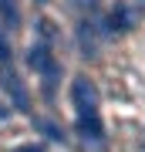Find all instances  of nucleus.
<instances>
[{"instance_id":"f257e3e1","label":"nucleus","mask_w":145,"mask_h":152,"mask_svg":"<svg viewBox=\"0 0 145 152\" xmlns=\"http://www.w3.org/2000/svg\"><path fill=\"white\" fill-rule=\"evenodd\" d=\"M71 102H74V118L78 132L85 142H101L105 139V125H101V108H98V88L95 81H88L85 75L71 81Z\"/></svg>"},{"instance_id":"f03ea898","label":"nucleus","mask_w":145,"mask_h":152,"mask_svg":"<svg viewBox=\"0 0 145 152\" xmlns=\"http://www.w3.org/2000/svg\"><path fill=\"white\" fill-rule=\"evenodd\" d=\"M27 64H31V68L44 78V91L54 95V81H58V61H54V54L47 51V44H31Z\"/></svg>"},{"instance_id":"7ed1b4c3","label":"nucleus","mask_w":145,"mask_h":152,"mask_svg":"<svg viewBox=\"0 0 145 152\" xmlns=\"http://www.w3.org/2000/svg\"><path fill=\"white\" fill-rule=\"evenodd\" d=\"M4 85L14 91V102H17V108H27V95H24V88L17 85V78H14V75H10V78H4Z\"/></svg>"},{"instance_id":"20e7f679","label":"nucleus","mask_w":145,"mask_h":152,"mask_svg":"<svg viewBox=\"0 0 145 152\" xmlns=\"http://www.w3.org/2000/svg\"><path fill=\"white\" fill-rule=\"evenodd\" d=\"M0 61H10V41H7V27L0 20Z\"/></svg>"},{"instance_id":"39448f33","label":"nucleus","mask_w":145,"mask_h":152,"mask_svg":"<svg viewBox=\"0 0 145 152\" xmlns=\"http://www.w3.org/2000/svg\"><path fill=\"white\" fill-rule=\"evenodd\" d=\"M17 152H41L37 145H27V149H17Z\"/></svg>"},{"instance_id":"423d86ee","label":"nucleus","mask_w":145,"mask_h":152,"mask_svg":"<svg viewBox=\"0 0 145 152\" xmlns=\"http://www.w3.org/2000/svg\"><path fill=\"white\" fill-rule=\"evenodd\" d=\"M74 4H81V7H85V4H88V7H91V4H95V0H74Z\"/></svg>"},{"instance_id":"0eeeda50","label":"nucleus","mask_w":145,"mask_h":152,"mask_svg":"<svg viewBox=\"0 0 145 152\" xmlns=\"http://www.w3.org/2000/svg\"><path fill=\"white\" fill-rule=\"evenodd\" d=\"M37 4H44V0H37Z\"/></svg>"}]
</instances>
